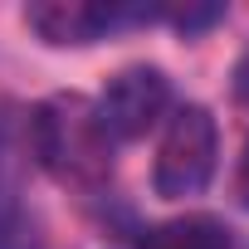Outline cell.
<instances>
[{
  "instance_id": "cell-3",
  "label": "cell",
  "mask_w": 249,
  "mask_h": 249,
  "mask_svg": "<svg viewBox=\"0 0 249 249\" xmlns=\"http://www.w3.org/2000/svg\"><path fill=\"white\" fill-rule=\"evenodd\" d=\"M93 107H98V122H103V132L112 137V147L117 142H137V137H147L157 122L166 117L171 83H166L161 69L132 64V69H122V73L107 78V88L98 93Z\"/></svg>"
},
{
  "instance_id": "cell-6",
  "label": "cell",
  "mask_w": 249,
  "mask_h": 249,
  "mask_svg": "<svg viewBox=\"0 0 249 249\" xmlns=\"http://www.w3.org/2000/svg\"><path fill=\"white\" fill-rule=\"evenodd\" d=\"M234 196H239V205L249 210V142H244V152H239V166H234Z\"/></svg>"
},
{
  "instance_id": "cell-5",
  "label": "cell",
  "mask_w": 249,
  "mask_h": 249,
  "mask_svg": "<svg viewBox=\"0 0 249 249\" xmlns=\"http://www.w3.org/2000/svg\"><path fill=\"white\" fill-rule=\"evenodd\" d=\"M142 249H239V244H234V230L215 215H176L147 230Z\"/></svg>"
},
{
  "instance_id": "cell-1",
  "label": "cell",
  "mask_w": 249,
  "mask_h": 249,
  "mask_svg": "<svg viewBox=\"0 0 249 249\" xmlns=\"http://www.w3.org/2000/svg\"><path fill=\"white\" fill-rule=\"evenodd\" d=\"M35 142L44 166H54L69 181H103L112 166V137L103 132L98 107L78 93H59L35 117Z\"/></svg>"
},
{
  "instance_id": "cell-4",
  "label": "cell",
  "mask_w": 249,
  "mask_h": 249,
  "mask_svg": "<svg viewBox=\"0 0 249 249\" xmlns=\"http://www.w3.org/2000/svg\"><path fill=\"white\" fill-rule=\"evenodd\" d=\"M132 20H157V10H137V5H98V0H39L25 5V25L44 39V44H98L107 30L132 25Z\"/></svg>"
},
{
  "instance_id": "cell-2",
  "label": "cell",
  "mask_w": 249,
  "mask_h": 249,
  "mask_svg": "<svg viewBox=\"0 0 249 249\" xmlns=\"http://www.w3.org/2000/svg\"><path fill=\"white\" fill-rule=\"evenodd\" d=\"M215 157H220V132L215 117L200 103H186L166 117V132L157 147V196L166 200H186L196 191H205V181L215 176Z\"/></svg>"
}]
</instances>
